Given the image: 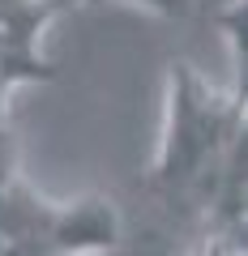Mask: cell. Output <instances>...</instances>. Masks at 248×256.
<instances>
[{"label":"cell","mask_w":248,"mask_h":256,"mask_svg":"<svg viewBox=\"0 0 248 256\" xmlns=\"http://www.w3.org/2000/svg\"><path fill=\"white\" fill-rule=\"evenodd\" d=\"M248 102L222 86L205 82L197 64L171 60L163 82V124H158V146L150 158V188L175 196H197L210 201L222 180L231 150H235L239 124H244Z\"/></svg>","instance_id":"cell-1"},{"label":"cell","mask_w":248,"mask_h":256,"mask_svg":"<svg viewBox=\"0 0 248 256\" xmlns=\"http://www.w3.org/2000/svg\"><path fill=\"white\" fill-rule=\"evenodd\" d=\"M77 0H0V77L18 86H43L56 64L43 56V34Z\"/></svg>","instance_id":"cell-2"},{"label":"cell","mask_w":248,"mask_h":256,"mask_svg":"<svg viewBox=\"0 0 248 256\" xmlns=\"http://www.w3.org/2000/svg\"><path fill=\"white\" fill-rule=\"evenodd\" d=\"M218 30L227 38L231 52V90L239 94V102H248V0H231L227 9H218Z\"/></svg>","instance_id":"cell-3"},{"label":"cell","mask_w":248,"mask_h":256,"mask_svg":"<svg viewBox=\"0 0 248 256\" xmlns=\"http://www.w3.org/2000/svg\"><path fill=\"white\" fill-rule=\"evenodd\" d=\"M22 180V154H18V137H13L9 120H0V196Z\"/></svg>","instance_id":"cell-4"},{"label":"cell","mask_w":248,"mask_h":256,"mask_svg":"<svg viewBox=\"0 0 248 256\" xmlns=\"http://www.w3.org/2000/svg\"><path fill=\"white\" fill-rule=\"evenodd\" d=\"M120 4H129V9H141L150 13V18H188V9H193V0H120Z\"/></svg>","instance_id":"cell-5"},{"label":"cell","mask_w":248,"mask_h":256,"mask_svg":"<svg viewBox=\"0 0 248 256\" xmlns=\"http://www.w3.org/2000/svg\"><path fill=\"white\" fill-rule=\"evenodd\" d=\"M184 256H239V252H231V248H222L218 239H210V235H201V239H197V244L188 248V252H184Z\"/></svg>","instance_id":"cell-6"}]
</instances>
